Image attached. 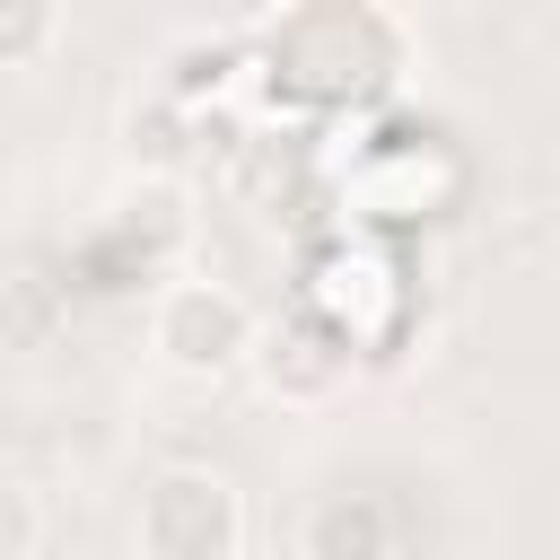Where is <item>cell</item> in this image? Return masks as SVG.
Instances as JSON below:
<instances>
[{"label": "cell", "instance_id": "5b68a950", "mask_svg": "<svg viewBox=\"0 0 560 560\" xmlns=\"http://www.w3.org/2000/svg\"><path fill=\"white\" fill-rule=\"evenodd\" d=\"M306 560H394V508L376 490H324L306 508Z\"/></svg>", "mask_w": 560, "mask_h": 560}, {"label": "cell", "instance_id": "8992f818", "mask_svg": "<svg viewBox=\"0 0 560 560\" xmlns=\"http://www.w3.org/2000/svg\"><path fill=\"white\" fill-rule=\"evenodd\" d=\"M228 79H236V44H184L166 70V96L201 105V96H228Z\"/></svg>", "mask_w": 560, "mask_h": 560}, {"label": "cell", "instance_id": "277c9868", "mask_svg": "<svg viewBox=\"0 0 560 560\" xmlns=\"http://www.w3.org/2000/svg\"><path fill=\"white\" fill-rule=\"evenodd\" d=\"M122 158H131L149 184L184 175V166L201 158V122H192V105H184V96H166V88L131 96V105H122Z\"/></svg>", "mask_w": 560, "mask_h": 560}, {"label": "cell", "instance_id": "ba28073f", "mask_svg": "<svg viewBox=\"0 0 560 560\" xmlns=\"http://www.w3.org/2000/svg\"><path fill=\"white\" fill-rule=\"evenodd\" d=\"M0 551L9 560H35L44 551V499H35V481H9L0 490Z\"/></svg>", "mask_w": 560, "mask_h": 560}, {"label": "cell", "instance_id": "52a82bcc", "mask_svg": "<svg viewBox=\"0 0 560 560\" xmlns=\"http://www.w3.org/2000/svg\"><path fill=\"white\" fill-rule=\"evenodd\" d=\"M61 26H70V18H61V9H44V0H35V9H9V18H0V70H26L35 52H52V44H61Z\"/></svg>", "mask_w": 560, "mask_h": 560}, {"label": "cell", "instance_id": "7a4b0ae2", "mask_svg": "<svg viewBox=\"0 0 560 560\" xmlns=\"http://www.w3.org/2000/svg\"><path fill=\"white\" fill-rule=\"evenodd\" d=\"M149 350L175 376H236L262 350V324L228 280H166L149 306Z\"/></svg>", "mask_w": 560, "mask_h": 560}, {"label": "cell", "instance_id": "3957f363", "mask_svg": "<svg viewBox=\"0 0 560 560\" xmlns=\"http://www.w3.org/2000/svg\"><path fill=\"white\" fill-rule=\"evenodd\" d=\"M254 376H262L271 402H324V394H341V376H350V341H341L332 324H315V315L271 324L262 350H254Z\"/></svg>", "mask_w": 560, "mask_h": 560}, {"label": "cell", "instance_id": "6da1fadb", "mask_svg": "<svg viewBox=\"0 0 560 560\" xmlns=\"http://www.w3.org/2000/svg\"><path fill=\"white\" fill-rule=\"evenodd\" d=\"M140 560H236L245 551V490L219 464H158L131 508Z\"/></svg>", "mask_w": 560, "mask_h": 560}]
</instances>
